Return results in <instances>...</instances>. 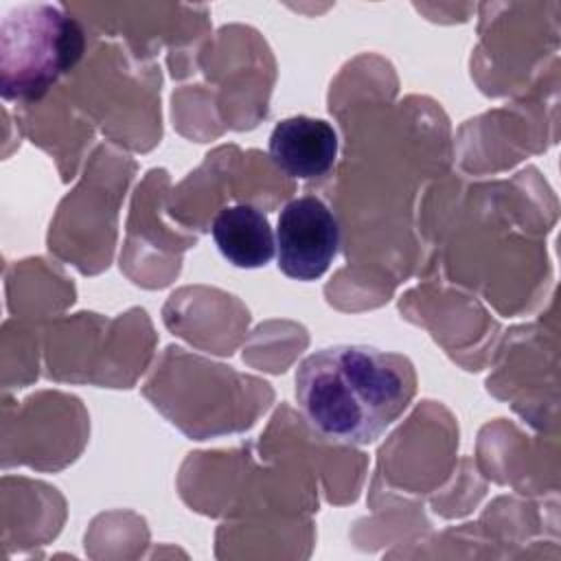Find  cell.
Masks as SVG:
<instances>
[{"mask_svg": "<svg viewBox=\"0 0 561 561\" xmlns=\"http://www.w3.org/2000/svg\"><path fill=\"white\" fill-rule=\"evenodd\" d=\"M210 232L221 256L241 270L263 267L276 252V237L267 217L250 204L221 208Z\"/></svg>", "mask_w": 561, "mask_h": 561, "instance_id": "5", "label": "cell"}, {"mask_svg": "<svg viewBox=\"0 0 561 561\" xmlns=\"http://www.w3.org/2000/svg\"><path fill=\"white\" fill-rule=\"evenodd\" d=\"M270 158L289 178H322L335 164L337 134L322 118L287 116L270 134Z\"/></svg>", "mask_w": 561, "mask_h": 561, "instance_id": "4", "label": "cell"}, {"mask_svg": "<svg viewBox=\"0 0 561 561\" xmlns=\"http://www.w3.org/2000/svg\"><path fill=\"white\" fill-rule=\"evenodd\" d=\"M278 270L294 280H316L333 263L340 248V224L316 195L285 204L276 221Z\"/></svg>", "mask_w": 561, "mask_h": 561, "instance_id": "3", "label": "cell"}, {"mask_svg": "<svg viewBox=\"0 0 561 561\" xmlns=\"http://www.w3.org/2000/svg\"><path fill=\"white\" fill-rule=\"evenodd\" d=\"M294 386L298 408L320 436L368 445L405 412L416 392V373L399 353L333 344L300 362Z\"/></svg>", "mask_w": 561, "mask_h": 561, "instance_id": "1", "label": "cell"}, {"mask_svg": "<svg viewBox=\"0 0 561 561\" xmlns=\"http://www.w3.org/2000/svg\"><path fill=\"white\" fill-rule=\"evenodd\" d=\"M79 22L46 2L9 9L0 22V92L4 101H35L81 59Z\"/></svg>", "mask_w": 561, "mask_h": 561, "instance_id": "2", "label": "cell"}]
</instances>
